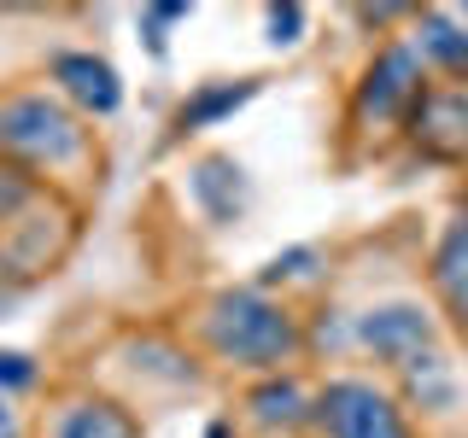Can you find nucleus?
I'll return each mask as SVG.
<instances>
[{"label":"nucleus","mask_w":468,"mask_h":438,"mask_svg":"<svg viewBox=\"0 0 468 438\" xmlns=\"http://www.w3.org/2000/svg\"><path fill=\"white\" fill-rule=\"evenodd\" d=\"M199 339L217 362H234V369H252V374H275L287 362H299V350H304L299 316L287 304L263 298L258 287H234V292L205 298Z\"/></svg>","instance_id":"f257e3e1"},{"label":"nucleus","mask_w":468,"mask_h":438,"mask_svg":"<svg viewBox=\"0 0 468 438\" xmlns=\"http://www.w3.org/2000/svg\"><path fill=\"white\" fill-rule=\"evenodd\" d=\"M88 152V129L77 123V111L65 99L41 94V88H18L0 99V158L18 164H48L65 170Z\"/></svg>","instance_id":"f03ea898"},{"label":"nucleus","mask_w":468,"mask_h":438,"mask_svg":"<svg viewBox=\"0 0 468 438\" xmlns=\"http://www.w3.org/2000/svg\"><path fill=\"white\" fill-rule=\"evenodd\" d=\"M311 421L322 438H410L399 398L369 380H328L311 398Z\"/></svg>","instance_id":"7ed1b4c3"},{"label":"nucleus","mask_w":468,"mask_h":438,"mask_svg":"<svg viewBox=\"0 0 468 438\" xmlns=\"http://www.w3.org/2000/svg\"><path fill=\"white\" fill-rule=\"evenodd\" d=\"M416 94H421V53L404 47V41H392V47H380L369 58L351 111H357L363 129H387V123H404V117H410Z\"/></svg>","instance_id":"20e7f679"},{"label":"nucleus","mask_w":468,"mask_h":438,"mask_svg":"<svg viewBox=\"0 0 468 438\" xmlns=\"http://www.w3.org/2000/svg\"><path fill=\"white\" fill-rule=\"evenodd\" d=\"M410 141L428 158H445V164H468V82H439L421 88L416 106L404 117Z\"/></svg>","instance_id":"39448f33"},{"label":"nucleus","mask_w":468,"mask_h":438,"mask_svg":"<svg viewBox=\"0 0 468 438\" xmlns=\"http://www.w3.org/2000/svg\"><path fill=\"white\" fill-rule=\"evenodd\" d=\"M357 339L369 345L380 362H392L399 374L421 369V362H433V357H445V350H439L433 321L421 316L416 304H380V310H369V316L357 321Z\"/></svg>","instance_id":"423d86ee"},{"label":"nucleus","mask_w":468,"mask_h":438,"mask_svg":"<svg viewBox=\"0 0 468 438\" xmlns=\"http://www.w3.org/2000/svg\"><path fill=\"white\" fill-rule=\"evenodd\" d=\"M41 438H141V427L123 403L77 391V398H58L41 415Z\"/></svg>","instance_id":"0eeeda50"},{"label":"nucleus","mask_w":468,"mask_h":438,"mask_svg":"<svg viewBox=\"0 0 468 438\" xmlns=\"http://www.w3.org/2000/svg\"><path fill=\"white\" fill-rule=\"evenodd\" d=\"M428 275H433V292H439V304L451 310V321L468 333V204L451 216V228L439 234Z\"/></svg>","instance_id":"6e6552de"},{"label":"nucleus","mask_w":468,"mask_h":438,"mask_svg":"<svg viewBox=\"0 0 468 438\" xmlns=\"http://www.w3.org/2000/svg\"><path fill=\"white\" fill-rule=\"evenodd\" d=\"M53 82L65 88L82 111H94V117H112L117 99H123L117 70L106 65V58H94V53H53Z\"/></svg>","instance_id":"1a4fd4ad"},{"label":"nucleus","mask_w":468,"mask_h":438,"mask_svg":"<svg viewBox=\"0 0 468 438\" xmlns=\"http://www.w3.org/2000/svg\"><path fill=\"white\" fill-rule=\"evenodd\" d=\"M252 94H258L252 77H240V82H205L199 94L187 99L182 111H176V129H182V135H194V129H211V123H223L234 106H246Z\"/></svg>","instance_id":"9d476101"},{"label":"nucleus","mask_w":468,"mask_h":438,"mask_svg":"<svg viewBox=\"0 0 468 438\" xmlns=\"http://www.w3.org/2000/svg\"><path fill=\"white\" fill-rule=\"evenodd\" d=\"M421 53L439 58L457 82H468V24L451 18V12H421Z\"/></svg>","instance_id":"9b49d317"},{"label":"nucleus","mask_w":468,"mask_h":438,"mask_svg":"<svg viewBox=\"0 0 468 438\" xmlns=\"http://www.w3.org/2000/svg\"><path fill=\"white\" fill-rule=\"evenodd\" d=\"M194 193H199V204L217 216V223H229V216L240 211V170H234L229 158H205V164L194 170Z\"/></svg>","instance_id":"f8f14e48"},{"label":"nucleus","mask_w":468,"mask_h":438,"mask_svg":"<svg viewBox=\"0 0 468 438\" xmlns=\"http://www.w3.org/2000/svg\"><path fill=\"white\" fill-rule=\"evenodd\" d=\"M252 409H258L263 427H292V421L311 415V398H304L292 380H270V386H258V391H252Z\"/></svg>","instance_id":"ddd939ff"},{"label":"nucleus","mask_w":468,"mask_h":438,"mask_svg":"<svg viewBox=\"0 0 468 438\" xmlns=\"http://www.w3.org/2000/svg\"><path fill=\"white\" fill-rule=\"evenodd\" d=\"M29 193H36V187H29V175L12 170V164H0V223H12V216L29 204Z\"/></svg>","instance_id":"4468645a"},{"label":"nucleus","mask_w":468,"mask_h":438,"mask_svg":"<svg viewBox=\"0 0 468 438\" xmlns=\"http://www.w3.org/2000/svg\"><path fill=\"white\" fill-rule=\"evenodd\" d=\"M304 263H316V252H311V245H292V252H282V257L270 263V269H263V287H275V281H299V275H311Z\"/></svg>","instance_id":"2eb2a0df"},{"label":"nucleus","mask_w":468,"mask_h":438,"mask_svg":"<svg viewBox=\"0 0 468 438\" xmlns=\"http://www.w3.org/2000/svg\"><path fill=\"white\" fill-rule=\"evenodd\" d=\"M29 380H36L29 357H18V350H0V386H29Z\"/></svg>","instance_id":"dca6fc26"},{"label":"nucleus","mask_w":468,"mask_h":438,"mask_svg":"<svg viewBox=\"0 0 468 438\" xmlns=\"http://www.w3.org/2000/svg\"><path fill=\"white\" fill-rule=\"evenodd\" d=\"M304 24V12L299 6H270V29H275V41H299L292 29Z\"/></svg>","instance_id":"f3484780"},{"label":"nucleus","mask_w":468,"mask_h":438,"mask_svg":"<svg viewBox=\"0 0 468 438\" xmlns=\"http://www.w3.org/2000/svg\"><path fill=\"white\" fill-rule=\"evenodd\" d=\"M211 438H229V421H217V427H211Z\"/></svg>","instance_id":"a211bd4d"},{"label":"nucleus","mask_w":468,"mask_h":438,"mask_svg":"<svg viewBox=\"0 0 468 438\" xmlns=\"http://www.w3.org/2000/svg\"><path fill=\"white\" fill-rule=\"evenodd\" d=\"M0 421H6V409H0Z\"/></svg>","instance_id":"6ab92c4d"},{"label":"nucleus","mask_w":468,"mask_h":438,"mask_svg":"<svg viewBox=\"0 0 468 438\" xmlns=\"http://www.w3.org/2000/svg\"><path fill=\"white\" fill-rule=\"evenodd\" d=\"M463 24H468V12H463Z\"/></svg>","instance_id":"aec40b11"}]
</instances>
